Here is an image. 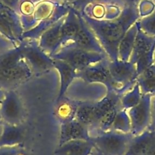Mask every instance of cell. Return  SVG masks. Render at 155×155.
I'll return each instance as SVG.
<instances>
[{
    "instance_id": "cell-16",
    "label": "cell",
    "mask_w": 155,
    "mask_h": 155,
    "mask_svg": "<svg viewBox=\"0 0 155 155\" xmlns=\"http://www.w3.org/2000/svg\"><path fill=\"white\" fill-rule=\"evenodd\" d=\"M124 7L115 3L98 2L89 5L81 12L97 20H113L120 16Z\"/></svg>"
},
{
    "instance_id": "cell-18",
    "label": "cell",
    "mask_w": 155,
    "mask_h": 155,
    "mask_svg": "<svg viewBox=\"0 0 155 155\" xmlns=\"http://www.w3.org/2000/svg\"><path fill=\"white\" fill-rule=\"evenodd\" d=\"M78 29V12L69 5V9L61 26V47L74 41Z\"/></svg>"
},
{
    "instance_id": "cell-26",
    "label": "cell",
    "mask_w": 155,
    "mask_h": 155,
    "mask_svg": "<svg viewBox=\"0 0 155 155\" xmlns=\"http://www.w3.org/2000/svg\"><path fill=\"white\" fill-rule=\"evenodd\" d=\"M96 102L92 101H80L79 105L76 111L75 119L88 127L89 130L91 129L94 120V110Z\"/></svg>"
},
{
    "instance_id": "cell-2",
    "label": "cell",
    "mask_w": 155,
    "mask_h": 155,
    "mask_svg": "<svg viewBox=\"0 0 155 155\" xmlns=\"http://www.w3.org/2000/svg\"><path fill=\"white\" fill-rule=\"evenodd\" d=\"M50 57L65 61L75 68L77 71L108 58L107 54L83 50L74 46L72 43L62 47Z\"/></svg>"
},
{
    "instance_id": "cell-1",
    "label": "cell",
    "mask_w": 155,
    "mask_h": 155,
    "mask_svg": "<svg viewBox=\"0 0 155 155\" xmlns=\"http://www.w3.org/2000/svg\"><path fill=\"white\" fill-rule=\"evenodd\" d=\"M80 13L111 61L118 60V46L120 41L126 31L141 18L136 5H126L120 16L113 20H97L88 17L84 12Z\"/></svg>"
},
{
    "instance_id": "cell-32",
    "label": "cell",
    "mask_w": 155,
    "mask_h": 155,
    "mask_svg": "<svg viewBox=\"0 0 155 155\" xmlns=\"http://www.w3.org/2000/svg\"><path fill=\"white\" fill-rule=\"evenodd\" d=\"M0 155H27L21 145L0 147Z\"/></svg>"
},
{
    "instance_id": "cell-28",
    "label": "cell",
    "mask_w": 155,
    "mask_h": 155,
    "mask_svg": "<svg viewBox=\"0 0 155 155\" xmlns=\"http://www.w3.org/2000/svg\"><path fill=\"white\" fill-rule=\"evenodd\" d=\"M110 130L122 133H131V120L127 110L122 109L118 112Z\"/></svg>"
},
{
    "instance_id": "cell-6",
    "label": "cell",
    "mask_w": 155,
    "mask_h": 155,
    "mask_svg": "<svg viewBox=\"0 0 155 155\" xmlns=\"http://www.w3.org/2000/svg\"><path fill=\"white\" fill-rule=\"evenodd\" d=\"M109 70L116 85L117 94L123 95L131 90L136 83V65L130 61H109Z\"/></svg>"
},
{
    "instance_id": "cell-35",
    "label": "cell",
    "mask_w": 155,
    "mask_h": 155,
    "mask_svg": "<svg viewBox=\"0 0 155 155\" xmlns=\"http://www.w3.org/2000/svg\"><path fill=\"white\" fill-rule=\"evenodd\" d=\"M0 1L20 14V0H0Z\"/></svg>"
},
{
    "instance_id": "cell-13",
    "label": "cell",
    "mask_w": 155,
    "mask_h": 155,
    "mask_svg": "<svg viewBox=\"0 0 155 155\" xmlns=\"http://www.w3.org/2000/svg\"><path fill=\"white\" fill-rule=\"evenodd\" d=\"M68 9H69V5L63 3V2L59 3L56 6L53 14L49 18L40 22L38 25H36L34 28L30 31L24 32L22 34L21 41L24 40H38L47 30L57 23L61 18L65 17L68 13Z\"/></svg>"
},
{
    "instance_id": "cell-33",
    "label": "cell",
    "mask_w": 155,
    "mask_h": 155,
    "mask_svg": "<svg viewBox=\"0 0 155 155\" xmlns=\"http://www.w3.org/2000/svg\"><path fill=\"white\" fill-rule=\"evenodd\" d=\"M0 33H1L4 37H6L8 40H9L11 42H12L15 46H18L20 44V43L18 42L17 40L15 38L11 29L8 28V25H7L1 18H0Z\"/></svg>"
},
{
    "instance_id": "cell-42",
    "label": "cell",
    "mask_w": 155,
    "mask_h": 155,
    "mask_svg": "<svg viewBox=\"0 0 155 155\" xmlns=\"http://www.w3.org/2000/svg\"><path fill=\"white\" fill-rule=\"evenodd\" d=\"M3 120H2V117H1V116H0V129H2V125H3Z\"/></svg>"
},
{
    "instance_id": "cell-25",
    "label": "cell",
    "mask_w": 155,
    "mask_h": 155,
    "mask_svg": "<svg viewBox=\"0 0 155 155\" xmlns=\"http://www.w3.org/2000/svg\"><path fill=\"white\" fill-rule=\"evenodd\" d=\"M136 82L142 94L155 95V65L153 64L138 74Z\"/></svg>"
},
{
    "instance_id": "cell-22",
    "label": "cell",
    "mask_w": 155,
    "mask_h": 155,
    "mask_svg": "<svg viewBox=\"0 0 155 155\" xmlns=\"http://www.w3.org/2000/svg\"><path fill=\"white\" fill-rule=\"evenodd\" d=\"M94 148L93 142L84 140H73L59 145L55 155H91Z\"/></svg>"
},
{
    "instance_id": "cell-10",
    "label": "cell",
    "mask_w": 155,
    "mask_h": 155,
    "mask_svg": "<svg viewBox=\"0 0 155 155\" xmlns=\"http://www.w3.org/2000/svg\"><path fill=\"white\" fill-rule=\"evenodd\" d=\"M0 116L4 123L8 124L23 123L25 116V108L16 90L5 91V97L0 105Z\"/></svg>"
},
{
    "instance_id": "cell-5",
    "label": "cell",
    "mask_w": 155,
    "mask_h": 155,
    "mask_svg": "<svg viewBox=\"0 0 155 155\" xmlns=\"http://www.w3.org/2000/svg\"><path fill=\"white\" fill-rule=\"evenodd\" d=\"M21 45L24 59L33 74H42L54 68L53 59L41 48L37 40H24Z\"/></svg>"
},
{
    "instance_id": "cell-7",
    "label": "cell",
    "mask_w": 155,
    "mask_h": 155,
    "mask_svg": "<svg viewBox=\"0 0 155 155\" xmlns=\"http://www.w3.org/2000/svg\"><path fill=\"white\" fill-rule=\"evenodd\" d=\"M109 61L107 58L77 71V78L87 83H101L105 85L107 92L117 94L116 85L109 70Z\"/></svg>"
},
{
    "instance_id": "cell-4",
    "label": "cell",
    "mask_w": 155,
    "mask_h": 155,
    "mask_svg": "<svg viewBox=\"0 0 155 155\" xmlns=\"http://www.w3.org/2000/svg\"><path fill=\"white\" fill-rule=\"evenodd\" d=\"M155 37L143 32L138 25L135 45L129 61L136 65L138 74L153 64Z\"/></svg>"
},
{
    "instance_id": "cell-8",
    "label": "cell",
    "mask_w": 155,
    "mask_h": 155,
    "mask_svg": "<svg viewBox=\"0 0 155 155\" xmlns=\"http://www.w3.org/2000/svg\"><path fill=\"white\" fill-rule=\"evenodd\" d=\"M32 75L31 68L23 59L16 65L0 68V87L5 91L16 90Z\"/></svg>"
},
{
    "instance_id": "cell-45",
    "label": "cell",
    "mask_w": 155,
    "mask_h": 155,
    "mask_svg": "<svg viewBox=\"0 0 155 155\" xmlns=\"http://www.w3.org/2000/svg\"><path fill=\"white\" fill-rule=\"evenodd\" d=\"M1 132H2V129H0V135H1Z\"/></svg>"
},
{
    "instance_id": "cell-15",
    "label": "cell",
    "mask_w": 155,
    "mask_h": 155,
    "mask_svg": "<svg viewBox=\"0 0 155 155\" xmlns=\"http://www.w3.org/2000/svg\"><path fill=\"white\" fill-rule=\"evenodd\" d=\"M64 18L47 30L38 39L39 46L50 56L55 54L61 47V26Z\"/></svg>"
},
{
    "instance_id": "cell-37",
    "label": "cell",
    "mask_w": 155,
    "mask_h": 155,
    "mask_svg": "<svg viewBox=\"0 0 155 155\" xmlns=\"http://www.w3.org/2000/svg\"><path fill=\"white\" fill-rule=\"evenodd\" d=\"M122 2L124 4L125 6L129 5H136L135 4V0H122Z\"/></svg>"
},
{
    "instance_id": "cell-17",
    "label": "cell",
    "mask_w": 155,
    "mask_h": 155,
    "mask_svg": "<svg viewBox=\"0 0 155 155\" xmlns=\"http://www.w3.org/2000/svg\"><path fill=\"white\" fill-rule=\"evenodd\" d=\"M25 139V125L3 123L0 135V147L22 145Z\"/></svg>"
},
{
    "instance_id": "cell-3",
    "label": "cell",
    "mask_w": 155,
    "mask_h": 155,
    "mask_svg": "<svg viewBox=\"0 0 155 155\" xmlns=\"http://www.w3.org/2000/svg\"><path fill=\"white\" fill-rule=\"evenodd\" d=\"M134 135L113 130L91 136V141L101 155H124Z\"/></svg>"
},
{
    "instance_id": "cell-44",
    "label": "cell",
    "mask_w": 155,
    "mask_h": 155,
    "mask_svg": "<svg viewBox=\"0 0 155 155\" xmlns=\"http://www.w3.org/2000/svg\"><path fill=\"white\" fill-rule=\"evenodd\" d=\"M153 64L155 65V50H154V54H153Z\"/></svg>"
},
{
    "instance_id": "cell-19",
    "label": "cell",
    "mask_w": 155,
    "mask_h": 155,
    "mask_svg": "<svg viewBox=\"0 0 155 155\" xmlns=\"http://www.w3.org/2000/svg\"><path fill=\"white\" fill-rule=\"evenodd\" d=\"M155 140V130L147 129L142 133L133 136L124 155H146Z\"/></svg>"
},
{
    "instance_id": "cell-29",
    "label": "cell",
    "mask_w": 155,
    "mask_h": 155,
    "mask_svg": "<svg viewBox=\"0 0 155 155\" xmlns=\"http://www.w3.org/2000/svg\"><path fill=\"white\" fill-rule=\"evenodd\" d=\"M138 23L143 32L147 35L155 37V9L149 15L141 18Z\"/></svg>"
},
{
    "instance_id": "cell-11",
    "label": "cell",
    "mask_w": 155,
    "mask_h": 155,
    "mask_svg": "<svg viewBox=\"0 0 155 155\" xmlns=\"http://www.w3.org/2000/svg\"><path fill=\"white\" fill-rule=\"evenodd\" d=\"M61 2L59 0H44L35 5L32 15H21L24 32L30 31L40 22L49 18L53 14L56 6Z\"/></svg>"
},
{
    "instance_id": "cell-27",
    "label": "cell",
    "mask_w": 155,
    "mask_h": 155,
    "mask_svg": "<svg viewBox=\"0 0 155 155\" xmlns=\"http://www.w3.org/2000/svg\"><path fill=\"white\" fill-rule=\"evenodd\" d=\"M142 97L139 85L138 83H135L131 90L128 91L121 96L120 104L123 110H128L132 107H135L140 102Z\"/></svg>"
},
{
    "instance_id": "cell-23",
    "label": "cell",
    "mask_w": 155,
    "mask_h": 155,
    "mask_svg": "<svg viewBox=\"0 0 155 155\" xmlns=\"http://www.w3.org/2000/svg\"><path fill=\"white\" fill-rule=\"evenodd\" d=\"M79 103L80 101L70 100L65 97L56 101L54 116L60 124L68 123L75 119L76 111Z\"/></svg>"
},
{
    "instance_id": "cell-9",
    "label": "cell",
    "mask_w": 155,
    "mask_h": 155,
    "mask_svg": "<svg viewBox=\"0 0 155 155\" xmlns=\"http://www.w3.org/2000/svg\"><path fill=\"white\" fill-rule=\"evenodd\" d=\"M153 95L142 94L140 102L127 110L131 120V133L135 136L147 130L151 122L150 104Z\"/></svg>"
},
{
    "instance_id": "cell-34",
    "label": "cell",
    "mask_w": 155,
    "mask_h": 155,
    "mask_svg": "<svg viewBox=\"0 0 155 155\" xmlns=\"http://www.w3.org/2000/svg\"><path fill=\"white\" fill-rule=\"evenodd\" d=\"M14 47L16 46L0 33V56Z\"/></svg>"
},
{
    "instance_id": "cell-40",
    "label": "cell",
    "mask_w": 155,
    "mask_h": 155,
    "mask_svg": "<svg viewBox=\"0 0 155 155\" xmlns=\"http://www.w3.org/2000/svg\"><path fill=\"white\" fill-rule=\"evenodd\" d=\"M5 91L0 87V105L2 104V101H3L4 97H5Z\"/></svg>"
},
{
    "instance_id": "cell-20",
    "label": "cell",
    "mask_w": 155,
    "mask_h": 155,
    "mask_svg": "<svg viewBox=\"0 0 155 155\" xmlns=\"http://www.w3.org/2000/svg\"><path fill=\"white\" fill-rule=\"evenodd\" d=\"M53 67L57 70L58 72L60 74L61 85L59 94L56 99V101H58L65 97V93L70 84L74 81V78H77V70L65 61L56 59H53Z\"/></svg>"
},
{
    "instance_id": "cell-14",
    "label": "cell",
    "mask_w": 155,
    "mask_h": 155,
    "mask_svg": "<svg viewBox=\"0 0 155 155\" xmlns=\"http://www.w3.org/2000/svg\"><path fill=\"white\" fill-rule=\"evenodd\" d=\"M91 136L88 127L84 126L76 119L60 124L59 146L73 140L91 141Z\"/></svg>"
},
{
    "instance_id": "cell-39",
    "label": "cell",
    "mask_w": 155,
    "mask_h": 155,
    "mask_svg": "<svg viewBox=\"0 0 155 155\" xmlns=\"http://www.w3.org/2000/svg\"><path fill=\"white\" fill-rule=\"evenodd\" d=\"M146 155H155V140L153 141V144L152 145V147H150V150L148 151V153Z\"/></svg>"
},
{
    "instance_id": "cell-24",
    "label": "cell",
    "mask_w": 155,
    "mask_h": 155,
    "mask_svg": "<svg viewBox=\"0 0 155 155\" xmlns=\"http://www.w3.org/2000/svg\"><path fill=\"white\" fill-rule=\"evenodd\" d=\"M138 30V21L134 24L123 36L118 46V60L129 61L135 45Z\"/></svg>"
},
{
    "instance_id": "cell-38",
    "label": "cell",
    "mask_w": 155,
    "mask_h": 155,
    "mask_svg": "<svg viewBox=\"0 0 155 155\" xmlns=\"http://www.w3.org/2000/svg\"><path fill=\"white\" fill-rule=\"evenodd\" d=\"M44 0H20V2H31V3L34 4V5H36L37 4H38L39 2H42Z\"/></svg>"
},
{
    "instance_id": "cell-43",
    "label": "cell",
    "mask_w": 155,
    "mask_h": 155,
    "mask_svg": "<svg viewBox=\"0 0 155 155\" xmlns=\"http://www.w3.org/2000/svg\"><path fill=\"white\" fill-rule=\"evenodd\" d=\"M140 1H141V0H135V4H136V5H138V2H139ZM152 1H153V2H155V0H152Z\"/></svg>"
},
{
    "instance_id": "cell-41",
    "label": "cell",
    "mask_w": 155,
    "mask_h": 155,
    "mask_svg": "<svg viewBox=\"0 0 155 155\" xmlns=\"http://www.w3.org/2000/svg\"><path fill=\"white\" fill-rule=\"evenodd\" d=\"M59 1L63 2V3L68 4V5H71V4H72L73 2H75L76 0H59Z\"/></svg>"
},
{
    "instance_id": "cell-12",
    "label": "cell",
    "mask_w": 155,
    "mask_h": 155,
    "mask_svg": "<svg viewBox=\"0 0 155 155\" xmlns=\"http://www.w3.org/2000/svg\"><path fill=\"white\" fill-rule=\"evenodd\" d=\"M78 12V18H79V29L74 41L71 43L74 46L83 50L106 54L105 51L101 47L94 33L86 23L84 19L81 16V13L79 12Z\"/></svg>"
},
{
    "instance_id": "cell-31",
    "label": "cell",
    "mask_w": 155,
    "mask_h": 155,
    "mask_svg": "<svg viewBox=\"0 0 155 155\" xmlns=\"http://www.w3.org/2000/svg\"><path fill=\"white\" fill-rule=\"evenodd\" d=\"M138 12L141 18L151 14L155 9V2L152 0H141L137 5Z\"/></svg>"
},
{
    "instance_id": "cell-36",
    "label": "cell",
    "mask_w": 155,
    "mask_h": 155,
    "mask_svg": "<svg viewBox=\"0 0 155 155\" xmlns=\"http://www.w3.org/2000/svg\"><path fill=\"white\" fill-rule=\"evenodd\" d=\"M150 112H151V122L148 129L150 130H155V95H153L151 97Z\"/></svg>"
},
{
    "instance_id": "cell-30",
    "label": "cell",
    "mask_w": 155,
    "mask_h": 155,
    "mask_svg": "<svg viewBox=\"0 0 155 155\" xmlns=\"http://www.w3.org/2000/svg\"><path fill=\"white\" fill-rule=\"evenodd\" d=\"M98 2H101V3H115L122 5L123 7L125 6L121 0H76L75 2H73L70 5L74 9H75L76 11L81 12H84L86 7L88 6L89 5H91V4L94 3H98Z\"/></svg>"
},
{
    "instance_id": "cell-21",
    "label": "cell",
    "mask_w": 155,
    "mask_h": 155,
    "mask_svg": "<svg viewBox=\"0 0 155 155\" xmlns=\"http://www.w3.org/2000/svg\"><path fill=\"white\" fill-rule=\"evenodd\" d=\"M0 18L11 29L18 42L21 43L24 30L21 22L20 14L0 1Z\"/></svg>"
}]
</instances>
